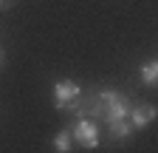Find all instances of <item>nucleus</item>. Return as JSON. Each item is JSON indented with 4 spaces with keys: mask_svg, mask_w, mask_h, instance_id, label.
Wrapping results in <instances>:
<instances>
[{
    "mask_svg": "<svg viewBox=\"0 0 158 153\" xmlns=\"http://www.w3.org/2000/svg\"><path fill=\"white\" fill-rule=\"evenodd\" d=\"M141 82H144L147 88H152V85L158 82V63H155V60H150V63L141 65Z\"/></svg>",
    "mask_w": 158,
    "mask_h": 153,
    "instance_id": "423d86ee",
    "label": "nucleus"
},
{
    "mask_svg": "<svg viewBox=\"0 0 158 153\" xmlns=\"http://www.w3.org/2000/svg\"><path fill=\"white\" fill-rule=\"evenodd\" d=\"M71 139H76L79 145L88 147V150L99 147V128H96V122L88 119V116L76 119V125H73V130H71Z\"/></svg>",
    "mask_w": 158,
    "mask_h": 153,
    "instance_id": "f03ea898",
    "label": "nucleus"
},
{
    "mask_svg": "<svg viewBox=\"0 0 158 153\" xmlns=\"http://www.w3.org/2000/svg\"><path fill=\"white\" fill-rule=\"evenodd\" d=\"M3 63H6V54H3V48H0V68H3Z\"/></svg>",
    "mask_w": 158,
    "mask_h": 153,
    "instance_id": "1a4fd4ad",
    "label": "nucleus"
},
{
    "mask_svg": "<svg viewBox=\"0 0 158 153\" xmlns=\"http://www.w3.org/2000/svg\"><path fill=\"white\" fill-rule=\"evenodd\" d=\"M54 150H59V153L71 150V133H68V130H59V133H56V139H54Z\"/></svg>",
    "mask_w": 158,
    "mask_h": 153,
    "instance_id": "0eeeda50",
    "label": "nucleus"
},
{
    "mask_svg": "<svg viewBox=\"0 0 158 153\" xmlns=\"http://www.w3.org/2000/svg\"><path fill=\"white\" fill-rule=\"evenodd\" d=\"M79 97H82V88H79L76 82H71V80H62V82L54 85V105H56L59 111L71 108Z\"/></svg>",
    "mask_w": 158,
    "mask_h": 153,
    "instance_id": "7ed1b4c3",
    "label": "nucleus"
},
{
    "mask_svg": "<svg viewBox=\"0 0 158 153\" xmlns=\"http://www.w3.org/2000/svg\"><path fill=\"white\" fill-rule=\"evenodd\" d=\"M130 125H133V130H144L152 119H155V105H150V102H144V105H135V108H130Z\"/></svg>",
    "mask_w": 158,
    "mask_h": 153,
    "instance_id": "20e7f679",
    "label": "nucleus"
},
{
    "mask_svg": "<svg viewBox=\"0 0 158 153\" xmlns=\"http://www.w3.org/2000/svg\"><path fill=\"white\" fill-rule=\"evenodd\" d=\"M107 128H110V133H113L116 139H127L130 133H133L130 119H113V122H107Z\"/></svg>",
    "mask_w": 158,
    "mask_h": 153,
    "instance_id": "39448f33",
    "label": "nucleus"
},
{
    "mask_svg": "<svg viewBox=\"0 0 158 153\" xmlns=\"http://www.w3.org/2000/svg\"><path fill=\"white\" fill-rule=\"evenodd\" d=\"M11 9V0H0V11H9Z\"/></svg>",
    "mask_w": 158,
    "mask_h": 153,
    "instance_id": "6e6552de",
    "label": "nucleus"
},
{
    "mask_svg": "<svg viewBox=\"0 0 158 153\" xmlns=\"http://www.w3.org/2000/svg\"><path fill=\"white\" fill-rule=\"evenodd\" d=\"M93 116H105V122H113V119H127L130 116V102L124 99V94L118 91H102L96 97V105H93Z\"/></svg>",
    "mask_w": 158,
    "mask_h": 153,
    "instance_id": "f257e3e1",
    "label": "nucleus"
}]
</instances>
